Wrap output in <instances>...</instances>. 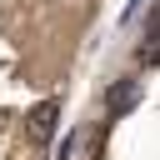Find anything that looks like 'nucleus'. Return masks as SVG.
<instances>
[{"instance_id":"2","label":"nucleus","mask_w":160,"mask_h":160,"mask_svg":"<svg viewBox=\"0 0 160 160\" xmlns=\"http://www.w3.org/2000/svg\"><path fill=\"white\" fill-rule=\"evenodd\" d=\"M135 100H140V80H135V75H125V80H115V85H110V95H105V115H125Z\"/></svg>"},{"instance_id":"3","label":"nucleus","mask_w":160,"mask_h":160,"mask_svg":"<svg viewBox=\"0 0 160 160\" xmlns=\"http://www.w3.org/2000/svg\"><path fill=\"white\" fill-rule=\"evenodd\" d=\"M135 60H140V65H160V0H155V10H150V20H145V40H140Z\"/></svg>"},{"instance_id":"1","label":"nucleus","mask_w":160,"mask_h":160,"mask_svg":"<svg viewBox=\"0 0 160 160\" xmlns=\"http://www.w3.org/2000/svg\"><path fill=\"white\" fill-rule=\"evenodd\" d=\"M25 120H30V125H25V130H30V140H35V145H45V140L55 135V120H60V105H55V100H40V105H35V110H30Z\"/></svg>"}]
</instances>
